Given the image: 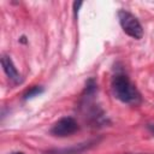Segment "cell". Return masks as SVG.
Instances as JSON below:
<instances>
[{"instance_id":"1","label":"cell","mask_w":154,"mask_h":154,"mask_svg":"<svg viewBox=\"0 0 154 154\" xmlns=\"http://www.w3.org/2000/svg\"><path fill=\"white\" fill-rule=\"evenodd\" d=\"M113 95L119 101L128 105H138L142 100L136 85L124 73H116L111 82Z\"/></svg>"},{"instance_id":"2","label":"cell","mask_w":154,"mask_h":154,"mask_svg":"<svg viewBox=\"0 0 154 154\" xmlns=\"http://www.w3.org/2000/svg\"><path fill=\"white\" fill-rule=\"evenodd\" d=\"M118 19L122 29L126 35H129L132 38L140 40L143 36V28L140 23V20L129 11L119 10L118 11Z\"/></svg>"},{"instance_id":"3","label":"cell","mask_w":154,"mask_h":154,"mask_svg":"<svg viewBox=\"0 0 154 154\" xmlns=\"http://www.w3.org/2000/svg\"><path fill=\"white\" fill-rule=\"evenodd\" d=\"M78 129H79L78 123L72 117H63L53 124L51 129V134L58 137H66L77 132Z\"/></svg>"},{"instance_id":"4","label":"cell","mask_w":154,"mask_h":154,"mask_svg":"<svg viewBox=\"0 0 154 154\" xmlns=\"http://www.w3.org/2000/svg\"><path fill=\"white\" fill-rule=\"evenodd\" d=\"M1 66H2L4 72L6 73V76L8 77V79H10L11 82H13L14 84L22 83L23 78H22L20 73L18 72L17 67L14 66V64H13V61H12V59H11L10 55L4 54V55L1 57Z\"/></svg>"},{"instance_id":"5","label":"cell","mask_w":154,"mask_h":154,"mask_svg":"<svg viewBox=\"0 0 154 154\" xmlns=\"http://www.w3.org/2000/svg\"><path fill=\"white\" fill-rule=\"evenodd\" d=\"M96 143V141H88L85 143H81V144H77V146H73L69 149H64V150H59L57 152V154H81L83 153L84 150L89 149L90 147H93L94 144Z\"/></svg>"},{"instance_id":"6","label":"cell","mask_w":154,"mask_h":154,"mask_svg":"<svg viewBox=\"0 0 154 154\" xmlns=\"http://www.w3.org/2000/svg\"><path fill=\"white\" fill-rule=\"evenodd\" d=\"M43 93V88L40 87V85H34V87H30L24 94H23V99L24 100H29V99H32L34 96H37L40 94Z\"/></svg>"},{"instance_id":"7","label":"cell","mask_w":154,"mask_h":154,"mask_svg":"<svg viewBox=\"0 0 154 154\" xmlns=\"http://www.w3.org/2000/svg\"><path fill=\"white\" fill-rule=\"evenodd\" d=\"M82 6V2L78 1V2H73V12H75V16H77L78 13V8Z\"/></svg>"},{"instance_id":"8","label":"cell","mask_w":154,"mask_h":154,"mask_svg":"<svg viewBox=\"0 0 154 154\" xmlns=\"http://www.w3.org/2000/svg\"><path fill=\"white\" fill-rule=\"evenodd\" d=\"M148 129L152 131V134L154 135V125H148Z\"/></svg>"},{"instance_id":"9","label":"cell","mask_w":154,"mask_h":154,"mask_svg":"<svg viewBox=\"0 0 154 154\" xmlns=\"http://www.w3.org/2000/svg\"><path fill=\"white\" fill-rule=\"evenodd\" d=\"M124 154H152V153H124Z\"/></svg>"},{"instance_id":"10","label":"cell","mask_w":154,"mask_h":154,"mask_svg":"<svg viewBox=\"0 0 154 154\" xmlns=\"http://www.w3.org/2000/svg\"><path fill=\"white\" fill-rule=\"evenodd\" d=\"M20 41H22V42H26V40H25V36H22V37H20Z\"/></svg>"},{"instance_id":"11","label":"cell","mask_w":154,"mask_h":154,"mask_svg":"<svg viewBox=\"0 0 154 154\" xmlns=\"http://www.w3.org/2000/svg\"><path fill=\"white\" fill-rule=\"evenodd\" d=\"M11 154H24V153H22V152H13V153H11Z\"/></svg>"}]
</instances>
